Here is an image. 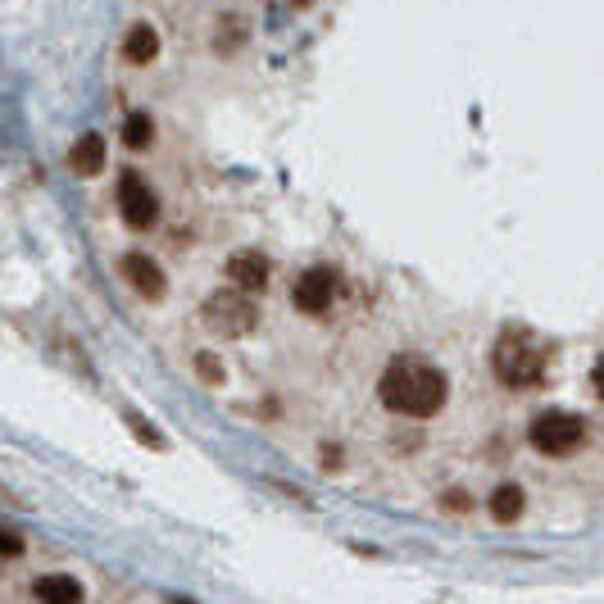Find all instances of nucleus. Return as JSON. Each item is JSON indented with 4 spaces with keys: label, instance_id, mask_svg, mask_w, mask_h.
<instances>
[{
    "label": "nucleus",
    "instance_id": "1",
    "mask_svg": "<svg viewBox=\"0 0 604 604\" xmlns=\"http://www.w3.org/2000/svg\"><path fill=\"white\" fill-rule=\"evenodd\" d=\"M377 396H382V405H387L391 414L432 418V414H441V405H446V396H450V377L436 364L400 355L387 364V373L377 382Z\"/></svg>",
    "mask_w": 604,
    "mask_h": 604
},
{
    "label": "nucleus",
    "instance_id": "2",
    "mask_svg": "<svg viewBox=\"0 0 604 604\" xmlns=\"http://www.w3.org/2000/svg\"><path fill=\"white\" fill-rule=\"evenodd\" d=\"M491 368H496L500 387H509V391H527V387H541V382H545V355L536 350V341L527 337L523 327L500 332L496 355H491Z\"/></svg>",
    "mask_w": 604,
    "mask_h": 604
},
{
    "label": "nucleus",
    "instance_id": "3",
    "mask_svg": "<svg viewBox=\"0 0 604 604\" xmlns=\"http://www.w3.org/2000/svg\"><path fill=\"white\" fill-rule=\"evenodd\" d=\"M200 318H205V327L218 332V337H246L250 327L259 323V309H255V300H250V291H241L237 282H232V287L214 291V296L205 300Z\"/></svg>",
    "mask_w": 604,
    "mask_h": 604
},
{
    "label": "nucleus",
    "instance_id": "4",
    "mask_svg": "<svg viewBox=\"0 0 604 604\" xmlns=\"http://www.w3.org/2000/svg\"><path fill=\"white\" fill-rule=\"evenodd\" d=\"M586 441V423L577 414H564V409H550V414H541L532 423V446L541 450V455H573L577 446Z\"/></svg>",
    "mask_w": 604,
    "mask_h": 604
},
{
    "label": "nucleus",
    "instance_id": "5",
    "mask_svg": "<svg viewBox=\"0 0 604 604\" xmlns=\"http://www.w3.org/2000/svg\"><path fill=\"white\" fill-rule=\"evenodd\" d=\"M119 209H123V223L128 228H155L159 223V196L132 169H123V178H119Z\"/></svg>",
    "mask_w": 604,
    "mask_h": 604
},
{
    "label": "nucleus",
    "instance_id": "6",
    "mask_svg": "<svg viewBox=\"0 0 604 604\" xmlns=\"http://www.w3.org/2000/svg\"><path fill=\"white\" fill-rule=\"evenodd\" d=\"M337 296V273L332 268H309L296 282V309L300 314H327Z\"/></svg>",
    "mask_w": 604,
    "mask_h": 604
},
{
    "label": "nucleus",
    "instance_id": "7",
    "mask_svg": "<svg viewBox=\"0 0 604 604\" xmlns=\"http://www.w3.org/2000/svg\"><path fill=\"white\" fill-rule=\"evenodd\" d=\"M123 278L132 282V291L146 300H164V291H169V282H164V268L155 264L150 255H141V250H132V255H123Z\"/></svg>",
    "mask_w": 604,
    "mask_h": 604
},
{
    "label": "nucleus",
    "instance_id": "8",
    "mask_svg": "<svg viewBox=\"0 0 604 604\" xmlns=\"http://www.w3.org/2000/svg\"><path fill=\"white\" fill-rule=\"evenodd\" d=\"M268 278H273V264H268L264 255H255V250H241V255L228 259V282H237L241 291H264Z\"/></svg>",
    "mask_w": 604,
    "mask_h": 604
},
{
    "label": "nucleus",
    "instance_id": "9",
    "mask_svg": "<svg viewBox=\"0 0 604 604\" xmlns=\"http://www.w3.org/2000/svg\"><path fill=\"white\" fill-rule=\"evenodd\" d=\"M69 164H73V173H78V178H96V173H105V141H100L96 132L78 137V146H73Z\"/></svg>",
    "mask_w": 604,
    "mask_h": 604
},
{
    "label": "nucleus",
    "instance_id": "10",
    "mask_svg": "<svg viewBox=\"0 0 604 604\" xmlns=\"http://www.w3.org/2000/svg\"><path fill=\"white\" fill-rule=\"evenodd\" d=\"M159 55V32L150 28V23H137V28L128 32V41H123V60L128 64H155Z\"/></svg>",
    "mask_w": 604,
    "mask_h": 604
},
{
    "label": "nucleus",
    "instance_id": "11",
    "mask_svg": "<svg viewBox=\"0 0 604 604\" xmlns=\"http://www.w3.org/2000/svg\"><path fill=\"white\" fill-rule=\"evenodd\" d=\"M523 486H514V482H505V486H496L491 491V518L496 523H518L523 518Z\"/></svg>",
    "mask_w": 604,
    "mask_h": 604
},
{
    "label": "nucleus",
    "instance_id": "12",
    "mask_svg": "<svg viewBox=\"0 0 604 604\" xmlns=\"http://www.w3.org/2000/svg\"><path fill=\"white\" fill-rule=\"evenodd\" d=\"M32 595L46 604H78L82 600V582H73V577H41L37 586H32Z\"/></svg>",
    "mask_w": 604,
    "mask_h": 604
},
{
    "label": "nucleus",
    "instance_id": "13",
    "mask_svg": "<svg viewBox=\"0 0 604 604\" xmlns=\"http://www.w3.org/2000/svg\"><path fill=\"white\" fill-rule=\"evenodd\" d=\"M150 141H155V123H150V114H128V119H123V146L128 150H146Z\"/></svg>",
    "mask_w": 604,
    "mask_h": 604
},
{
    "label": "nucleus",
    "instance_id": "14",
    "mask_svg": "<svg viewBox=\"0 0 604 604\" xmlns=\"http://www.w3.org/2000/svg\"><path fill=\"white\" fill-rule=\"evenodd\" d=\"M196 368H200V377H205V382H223V364H218L214 355H196Z\"/></svg>",
    "mask_w": 604,
    "mask_h": 604
},
{
    "label": "nucleus",
    "instance_id": "15",
    "mask_svg": "<svg viewBox=\"0 0 604 604\" xmlns=\"http://www.w3.org/2000/svg\"><path fill=\"white\" fill-rule=\"evenodd\" d=\"M128 423H132V432H137V441H146V446L164 450V436H159V432H150V423H141V418H128Z\"/></svg>",
    "mask_w": 604,
    "mask_h": 604
},
{
    "label": "nucleus",
    "instance_id": "16",
    "mask_svg": "<svg viewBox=\"0 0 604 604\" xmlns=\"http://www.w3.org/2000/svg\"><path fill=\"white\" fill-rule=\"evenodd\" d=\"M23 555V536L14 527H5V559H19Z\"/></svg>",
    "mask_w": 604,
    "mask_h": 604
},
{
    "label": "nucleus",
    "instance_id": "17",
    "mask_svg": "<svg viewBox=\"0 0 604 604\" xmlns=\"http://www.w3.org/2000/svg\"><path fill=\"white\" fill-rule=\"evenodd\" d=\"M446 509H450V514H464L468 496H464V491H446Z\"/></svg>",
    "mask_w": 604,
    "mask_h": 604
},
{
    "label": "nucleus",
    "instance_id": "18",
    "mask_svg": "<svg viewBox=\"0 0 604 604\" xmlns=\"http://www.w3.org/2000/svg\"><path fill=\"white\" fill-rule=\"evenodd\" d=\"M591 382H595V391L604 396V355H600V364H595V373H591Z\"/></svg>",
    "mask_w": 604,
    "mask_h": 604
}]
</instances>
